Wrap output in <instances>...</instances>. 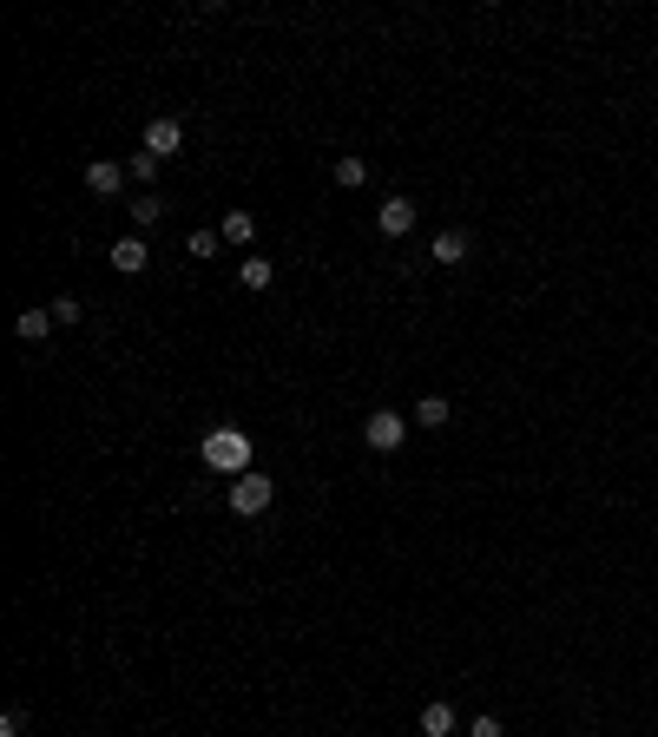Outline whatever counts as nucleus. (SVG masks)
<instances>
[{"label": "nucleus", "instance_id": "obj_1", "mask_svg": "<svg viewBox=\"0 0 658 737\" xmlns=\"http://www.w3.org/2000/svg\"><path fill=\"white\" fill-rule=\"evenodd\" d=\"M198 461L218 474H251V435L244 428H211V435L198 441Z\"/></svg>", "mask_w": 658, "mask_h": 737}, {"label": "nucleus", "instance_id": "obj_2", "mask_svg": "<svg viewBox=\"0 0 658 737\" xmlns=\"http://www.w3.org/2000/svg\"><path fill=\"white\" fill-rule=\"evenodd\" d=\"M270 501H277V481H270V474H237V481H231V514L237 520L270 514Z\"/></svg>", "mask_w": 658, "mask_h": 737}, {"label": "nucleus", "instance_id": "obj_3", "mask_svg": "<svg viewBox=\"0 0 658 737\" xmlns=\"http://www.w3.org/2000/svg\"><path fill=\"white\" fill-rule=\"evenodd\" d=\"M362 441H369L376 455H395V448L408 441V415H402V408H376V415L362 422Z\"/></svg>", "mask_w": 658, "mask_h": 737}, {"label": "nucleus", "instance_id": "obj_4", "mask_svg": "<svg viewBox=\"0 0 658 737\" xmlns=\"http://www.w3.org/2000/svg\"><path fill=\"white\" fill-rule=\"evenodd\" d=\"M178 145H185V126H178L172 112H165V119H145V145H139V152H152L158 165H165V158H172Z\"/></svg>", "mask_w": 658, "mask_h": 737}, {"label": "nucleus", "instance_id": "obj_5", "mask_svg": "<svg viewBox=\"0 0 658 737\" xmlns=\"http://www.w3.org/2000/svg\"><path fill=\"white\" fill-rule=\"evenodd\" d=\"M126 165H119V158H93V165H86V191H93V198H119V191H126Z\"/></svg>", "mask_w": 658, "mask_h": 737}, {"label": "nucleus", "instance_id": "obj_6", "mask_svg": "<svg viewBox=\"0 0 658 737\" xmlns=\"http://www.w3.org/2000/svg\"><path fill=\"white\" fill-rule=\"evenodd\" d=\"M376 231H382V237H408V231H415V204H408L402 191L376 204Z\"/></svg>", "mask_w": 658, "mask_h": 737}, {"label": "nucleus", "instance_id": "obj_7", "mask_svg": "<svg viewBox=\"0 0 658 737\" xmlns=\"http://www.w3.org/2000/svg\"><path fill=\"white\" fill-rule=\"evenodd\" d=\"M145 264H152V251H145V237H119V244H112V270H119V277H139Z\"/></svg>", "mask_w": 658, "mask_h": 737}, {"label": "nucleus", "instance_id": "obj_8", "mask_svg": "<svg viewBox=\"0 0 658 737\" xmlns=\"http://www.w3.org/2000/svg\"><path fill=\"white\" fill-rule=\"evenodd\" d=\"M468 231H435V244H428V257H435V264H468Z\"/></svg>", "mask_w": 658, "mask_h": 737}, {"label": "nucleus", "instance_id": "obj_9", "mask_svg": "<svg viewBox=\"0 0 658 737\" xmlns=\"http://www.w3.org/2000/svg\"><path fill=\"white\" fill-rule=\"evenodd\" d=\"M53 330H60V323H53V310H20V316H14V336H20V343H47Z\"/></svg>", "mask_w": 658, "mask_h": 737}, {"label": "nucleus", "instance_id": "obj_10", "mask_svg": "<svg viewBox=\"0 0 658 737\" xmlns=\"http://www.w3.org/2000/svg\"><path fill=\"white\" fill-rule=\"evenodd\" d=\"M218 237L251 251V244H257V218H251V211H224V218H218Z\"/></svg>", "mask_w": 658, "mask_h": 737}, {"label": "nucleus", "instance_id": "obj_11", "mask_svg": "<svg viewBox=\"0 0 658 737\" xmlns=\"http://www.w3.org/2000/svg\"><path fill=\"white\" fill-rule=\"evenodd\" d=\"M237 283H244V290H270V283H277V264H270V257H257V251H244Z\"/></svg>", "mask_w": 658, "mask_h": 737}, {"label": "nucleus", "instance_id": "obj_12", "mask_svg": "<svg viewBox=\"0 0 658 737\" xmlns=\"http://www.w3.org/2000/svg\"><path fill=\"white\" fill-rule=\"evenodd\" d=\"M415 724H422V737H455V705H441V698H428V705H422V718H415Z\"/></svg>", "mask_w": 658, "mask_h": 737}, {"label": "nucleus", "instance_id": "obj_13", "mask_svg": "<svg viewBox=\"0 0 658 737\" xmlns=\"http://www.w3.org/2000/svg\"><path fill=\"white\" fill-rule=\"evenodd\" d=\"M448 415H455L448 395H422V402H415V428H448Z\"/></svg>", "mask_w": 658, "mask_h": 737}, {"label": "nucleus", "instance_id": "obj_14", "mask_svg": "<svg viewBox=\"0 0 658 737\" xmlns=\"http://www.w3.org/2000/svg\"><path fill=\"white\" fill-rule=\"evenodd\" d=\"M158 218H165V198H158V191H139V198H132V224H139V231H152Z\"/></svg>", "mask_w": 658, "mask_h": 737}, {"label": "nucleus", "instance_id": "obj_15", "mask_svg": "<svg viewBox=\"0 0 658 737\" xmlns=\"http://www.w3.org/2000/svg\"><path fill=\"white\" fill-rule=\"evenodd\" d=\"M336 185L362 191V185H369V158H336Z\"/></svg>", "mask_w": 658, "mask_h": 737}, {"label": "nucleus", "instance_id": "obj_16", "mask_svg": "<svg viewBox=\"0 0 658 737\" xmlns=\"http://www.w3.org/2000/svg\"><path fill=\"white\" fill-rule=\"evenodd\" d=\"M185 251L204 264V257H218V251H224V237H218V231H191V237H185Z\"/></svg>", "mask_w": 658, "mask_h": 737}, {"label": "nucleus", "instance_id": "obj_17", "mask_svg": "<svg viewBox=\"0 0 658 737\" xmlns=\"http://www.w3.org/2000/svg\"><path fill=\"white\" fill-rule=\"evenodd\" d=\"M126 172H132V178H139V185H145V191H152V178H158V158H152V152H139V158H126Z\"/></svg>", "mask_w": 658, "mask_h": 737}, {"label": "nucleus", "instance_id": "obj_18", "mask_svg": "<svg viewBox=\"0 0 658 737\" xmlns=\"http://www.w3.org/2000/svg\"><path fill=\"white\" fill-rule=\"evenodd\" d=\"M468 737H507V731H501V718H494V711H481V718L468 724Z\"/></svg>", "mask_w": 658, "mask_h": 737}, {"label": "nucleus", "instance_id": "obj_19", "mask_svg": "<svg viewBox=\"0 0 658 737\" xmlns=\"http://www.w3.org/2000/svg\"><path fill=\"white\" fill-rule=\"evenodd\" d=\"M20 731H27V711H20V705L0 711V737H20Z\"/></svg>", "mask_w": 658, "mask_h": 737}, {"label": "nucleus", "instance_id": "obj_20", "mask_svg": "<svg viewBox=\"0 0 658 737\" xmlns=\"http://www.w3.org/2000/svg\"><path fill=\"white\" fill-rule=\"evenodd\" d=\"M79 316H86V310H79V297H60V303H53V323H79Z\"/></svg>", "mask_w": 658, "mask_h": 737}]
</instances>
